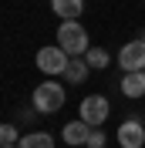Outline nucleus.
Instances as JSON below:
<instances>
[{
    "label": "nucleus",
    "instance_id": "nucleus-3",
    "mask_svg": "<svg viewBox=\"0 0 145 148\" xmlns=\"http://www.w3.org/2000/svg\"><path fill=\"white\" fill-rule=\"evenodd\" d=\"M68 61H71V54H68L61 44H57V47H41V51H37V67H41L47 77H54V74H64Z\"/></svg>",
    "mask_w": 145,
    "mask_h": 148
},
{
    "label": "nucleus",
    "instance_id": "nucleus-10",
    "mask_svg": "<svg viewBox=\"0 0 145 148\" xmlns=\"http://www.w3.org/2000/svg\"><path fill=\"white\" fill-rule=\"evenodd\" d=\"M88 71H91V64L84 61V54H81V57H71V61H68V67H64V77H68L71 84H81L84 77H88Z\"/></svg>",
    "mask_w": 145,
    "mask_h": 148
},
{
    "label": "nucleus",
    "instance_id": "nucleus-14",
    "mask_svg": "<svg viewBox=\"0 0 145 148\" xmlns=\"http://www.w3.org/2000/svg\"><path fill=\"white\" fill-rule=\"evenodd\" d=\"M88 148H105V131H101V128H91V135H88Z\"/></svg>",
    "mask_w": 145,
    "mask_h": 148
},
{
    "label": "nucleus",
    "instance_id": "nucleus-12",
    "mask_svg": "<svg viewBox=\"0 0 145 148\" xmlns=\"http://www.w3.org/2000/svg\"><path fill=\"white\" fill-rule=\"evenodd\" d=\"M84 61H88L91 67H98V71H101V67H108V61H111V57H108V51H105V47H88Z\"/></svg>",
    "mask_w": 145,
    "mask_h": 148
},
{
    "label": "nucleus",
    "instance_id": "nucleus-7",
    "mask_svg": "<svg viewBox=\"0 0 145 148\" xmlns=\"http://www.w3.org/2000/svg\"><path fill=\"white\" fill-rule=\"evenodd\" d=\"M64 141H68V145H88V135H91V125L84 118H78V121H68V125H64Z\"/></svg>",
    "mask_w": 145,
    "mask_h": 148
},
{
    "label": "nucleus",
    "instance_id": "nucleus-13",
    "mask_svg": "<svg viewBox=\"0 0 145 148\" xmlns=\"http://www.w3.org/2000/svg\"><path fill=\"white\" fill-rule=\"evenodd\" d=\"M0 141H3V145H17V128H14V125H3V128H0Z\"/></svg>",
    "mask_w": 145,
    "mask_h": 148
},
{
    "label": "nucleus",
    "instance_id": "nucleus-15",
    "mask_svg": "<svg viewBox=\"0 0 145 148\" xmlns=\"http://www.w3.org/2000/svg\"><path fill=\"white\" fill-rule=\"evenodd\" d=\"M3 148H20V145H3Z\"/></svg>",
    "mask_w": 145,
    "mask_h": 148
},
{
    "label": "nucleus",
    "instance_id": "nucleus-2",
    "mask_svg": "<svg viewBox=\"0 0 145 148\" xmlns=\"http://www.w3.org/2000/svg\"><path fill=\"white\" fill-rule=\"evenodd\" d=\"M30 101H34V108L41 111V114H54V111L64 108V88L57 81H44V84L34 88Z\"/></svg>",
    "mask_w": 145,
    "mask_h": 148
},
{
    "label": "nucleus",
    "instance_id": "nucleus-9",
    "mask_svg": "<svg viewBox=\"0 0 145 148\" xmlns=\"http://www.w3.org/2000/svg\"><path fill=\"white\" fill-rule=\"evenodd\" d=\"M51 10L61 20H78L81 10H84V0H51Z\"/></svg>",
    "mask_w": 145,
    "mask_h": 148
},
{
    "label": "nucleus",
    "instance_id": "nucleus-16",
    "mask_svg": "<svg viewBox=\"0 0 145 148\" xmlns=\"http://www.w3.org/2000/svg\"><path fill=\"white\" fill-rule=\"evenodd\" d=\"M142 40H145V30H142Z\"/></svg>",
    "mask_w": 145,
    "mask_h": 148
},
{
    "label": "nucleus",
    "instance_id": "nucleus-4",
    "mask_svg": "<svg viewBox=\"0 0 145 148\" xmlns=\"http://www.w3.org/2000/svg\"><path fill=\"white\" fill-rule=\"evenodd\" d=\"M108 111H111V104H108L105 94H88V98L81 101V118L88 121L91 128H101L105 118H108Z\"/></svg>",
    "mask_w": 145,
    "mask_h": 148
},
{
    "label": "nucleus",
    "instance_id": "nucleus-5",
    "mask_svg": "<svg viewBox=\"0 0 145 148\" xmlns=\"http://www.w3.org/2000/svg\"><path fill=\"white\" fill-rule=\"evenodd\" d=\"M118 64H122V71H145V40L142 37L128 40L118 51Z\"/></svg>",
    "mask_w": 145,
    "mask_h": 148
},
{
    "label": "nucleus",
    "instance_id": "nucleus-11",
    "mask_svg": "<svg viewBox=\"0 0 145 148\" xmlns=\"http://www.w3.org/2000/svg\"><path fill=\"white\" fill-rule=\"evenodd\" d=\"M20 148H54V138L47 131H30L20 138Z\"/></svg>",
    "mask_w": 145,
    "mask_h": 148
},
{
    "label": "nucleus",
    "instance_id": "nucleus-1",
    "mask_svg": "<svg viewBox=\"0 0 145 148\" xmlns=\"http://www.w3.org/2000/svg\"><path fill=\"white\" fill-rule=\"evenodd\" d=\"M57 44L71 57H81V54H88V30L78 20H64L61 27H57Z\"/></svg>",
    "mask_w": 145,
    "mask_h": 148
},
{
    "label": "nucleus",
    "instance_id": "nucleus-6",
    "mask_svg": "<svg viewBox=\"0 0 145 148\" xmlns=\"http://www.w3.org/2000/svg\"><path fill=\"white\" fill-rule=\"evenodd\" d=\"M118 141L122 148H142L145 145V125L142 121H122V128H118Z\"/></svg>",
    "mask_w": 145,
    "mask_h": 148
},
{
    "label": "nucleus",
    "instance_id": "nucleus-8",
    "mask_svg": "<svg viewBox=\"0 0 145 148\" xmlns=\"http://www.w3.org/2000/svg\"><path fill=\"white\" fill-rule=\"evenodd\" d=\"M122 94L125 98H142L145 94V71H125V77H122Z\"/></svg>",
    "mask_w": 145,
    "mask_h": 148
}]
</instances>
